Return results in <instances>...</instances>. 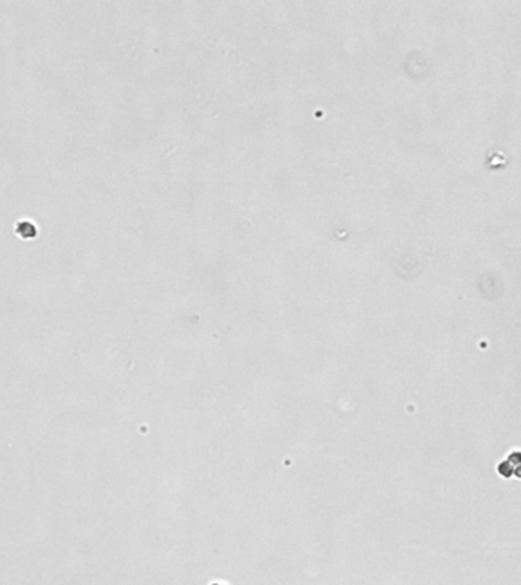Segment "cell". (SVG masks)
Returning <instances> with one entry per match:
<instances>
[{
    "label": "cell",
    "mask_w": 521,
    "mask_h": 585,
    "mask_svg": "<svg viewBox=\"0 0 521 585\" xmlns=\"http://www.w3.org/2000/svg\"><path fill=\"white\" fill-rule=\"evenodd\" d=\"M495 469L504 478H510V477L521 478V451L519 450H512L506 456V459L501 460L497 465Z\"/></svg>",
    "instance_id": "6da1fadb"
},
{
    "label": "cell",
    "mask_w": 521,
    "mask_h": 585,
    "mask_svg": "<svg viewBox=\"0 0 521 585\" xmlns=\"http://www.w3.org/2000/svg\"><path fill=\"white\" fill-rule=\"evenodd\" d=\"M17 232L23 238H34V236H37V227L31 221H20L19 226H17Z\"/></svg>",
    "instance_id": "7a4b0ae2"
},
{
    "label": "cell",
    "mask_w": 521,
    "mask_h": 585,
    "mask_svg": "<svg viewBox=\"0 0 521 585\" xmlns=\"http://www.w3.org/2000/svg\"><path fill=\"white\" fill-rule=\"evenodd\" d=\"M212 585H223V583H212Z\"/></svg>",
    "instance_id": "3957f363"
}]
</instances>
